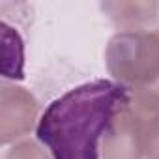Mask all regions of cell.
<instances>
[{
	"mask_svg": "<svg viewBox=\"0 0 159 159\" xmlns=\"http://www.w3.org/2000/svg\"><path fill=\"white\" fill-rule=\"evenodd\" d=\"M2 125L0 135L2 142L10 144L23 137H26L39 114V105L36 98L23 86H17L15 83H2Z\"/></svg>",
	"mask_w": 159,
	"mask_h": 159,
	"instance_id": "obj_3",
	"label": "cell"
},
{
	"mask_svg": "<svg viewBox=\"0 0 159 159\" xmlns=\"http://www.w3.org/2000/svg\"><path fill=\"white\" fill-rule=\"evenodd\" d=\"M101 10L122 32L146 30L159 17L157 2H105Z\"/></svg>",
	"mask_w": 159,
	"mask_h": 159,
	"instance_id": "obj_6",
	"label": "cell"
},
{
	"mask_svg": "<svg viewBox=\"0 0 159 159\" xmlns=\"http://www.w3.org/2000/svg\"><path fill=\"white\" fill-rule=\"evenodd\" d=\"M101 150L103 159H144L140 124L131 105V98L122 103L112 116L105 131Z\"/></svg>",
	"mask_w": 159,
	"mask_h": 159,
	"instance_id": "obj_4",
	"label": "cell"
},
{
	"mask_svg": "<svg viewBox=\"0 0 159 159\" xmlns=\"http://www.w3.org/2000/svg\"><path fill=\"white\" fill-rule=\"evenodd\" d=\"M131 92L116 81L96 79L56 98L38 120V140L51 159H99L105 131Z\"/></svg>",
	"mask_w": 159,
	"mask_h": 159,
	"instance_id": "obj_1",
	"label": "cell"
},
{
	"mask_svg": "<svg viewBox=\"0 0 159 159\" xmlns=\"http://www.w3.org/2000/svg\"><path fill=\"white\" fill-rule=\"evenodd\" d=\"M2 43H4V62L2 73L6 79H21L23 77V64H25V47L21 36L4 23L2 26Z\"/></svg>",
	"mask_w": 159,
	"mask_h": 159,
	"instance_id": "obj_7",
	"label": "cell"
},
{
	"mask_svg": "<svg viewBox=\"0 0 159 159\" xmlns=\"http://www.w3.org/2000/svg\"><path fill=\"white\" fill-rule=\"evenodd\" d=\"M131 105L140 124L144 159H159V92H131Z\"/></svg>",
	"mask_w": 159,
	"mask_h": 159,
	"instance_id": "obj_5",
	"label": "cell"
},
{
	"mask_svg": "<svg viewBox=\"0 0 159 159\" xmlns=\"http://www.w3.org/2000/svg\"><path fill=\"white\" fill-rule=\"evenodd\" d=\"M105 62L114 81L129 92H159V30L116 34Z\"/></svg>",
	"mask_w": 159,
	"mask_h": 159,
	"instance_id": "obj_2",
	"label": "cell"
},
{
	"mask_svg": "<svg viewBox=\"0 0 159 159\" xmlns=\"http://www.w3.org/2000/svg\"><path fill=\"white\" fill-rule=\"evenodd\" d=\"M4 159H51L43 148L34 140H19L6 153Z\"/></svg>",
	"mask_w": 159,
	"mask_h": 159,
	"instance_id": "obj_8",
	"label": "cell"
}]
</instances>
